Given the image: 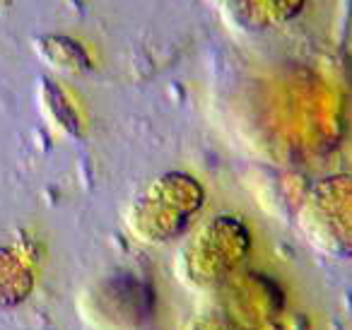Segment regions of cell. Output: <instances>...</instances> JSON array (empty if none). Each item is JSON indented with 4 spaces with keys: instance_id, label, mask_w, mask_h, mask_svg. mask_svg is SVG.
<instances>
[{
    "instance_id": "obj_1",
    "label": "cell",
    "mask_w": 352,
    "mask_h": 330,
    "mask_svg": "<svg viewBox=\"0 0 352 330\" xmlns=\"http://www.w3.org/2000/svg\"><path fill=\"white\" fill-rule=\"evenodd\" d=\"M206 205V188L186 171H164L147 179L131 195L123 222L145 246H164L182 239Z\"/></svg>"
},
{
    "instance_id": "obj_2",
    "label": "cell",
    "mask_w": 352,
    "mask_h": 330,
    "mask_svg": "<svg viewBox=\"0 0 352 330\" xmlns=\"http://www.w3.org/2000/svg\"><path fill=\"white\" fill-rule=\"evenodd\" d=\"M251 253V232L234 214H215L186 234L174 258L176 277L186 289L215 294Z\"/></svg>"
},
{
    "instance_id": "obj_3",
    "label": "cell",
    "mask_w": 352,
    "mask_h": 330,
    "mask_svg": "<svg viewBox=\"0 0 352 330\" xmlns=\"http://www.w3.org/2000/svg\"><path fill=\"white\" fill-rule=\"evenodd\" d=\"M297 227L314 251L352 258V174L314 184L297 212Z\"/></svg>"
},
{
    "instance_id": "obj_4",
    "label": "cell",
    "mask_w": 352,
    "mask_h": 330,
    "mask_svg": "<svg viewBox=\"0 0 352 330\" xmlns=\"http://www.w3.org/2000/svg\"><path fill=\"white\" fill-rule=\"evenodd\" d=\"M155 292L131 272L99 277L80 296V314L97 330H138L147 323Z\"/></svg>"
},
{
    "instance_id": "obj_5",
    "label": "cell",
    "mask_w": 352,
    "mask_h": 330,
    "mask_svg": "<svg viewBox=\"0 0 352 330\" xmlns=\"http://www.w3.org/2000/svg\"><path fill=\"white\" fill-rule=\"evenodd\" d=\"M32 49L41 63L60 75H85L92 70V58L85 46L65 34H39L32 39Z\"/></svg>"
},
{
    "instance_id": "obj_6",
    "label": "cell",
    "mask_w": 352,
    "mask_h": 330,
    "mask_svg": "<svg viewBox=\"0 0 352 330\" xmlns=\"http://www.w3.org/2000/svg\"><path fill=\"white\" fill-rule=\"evenodd\" d=\"M34 292V270L17 248L0 246V311L22 306Z\"/></svg>"
},
{
    "instance_id": "obj_7",
    "label": "cell",
    "mask_w": 352,
    "mask_h": 330,
    "mask_svg": "<svg viewBox=\"0 0 352 330\" xmlns=\"http://www.w3.org/2000/svg\"><path fill=\"white\" fill-rule=\"evenodd\" d=\"M36 102H39V109L44 113L46 123L56 133H60L65 138L80 135V116L60 85H56L49 78H41L39 87H36Z\"/></svg>"
},
{
    "instance_id": "obj_8",
    "label": "cell",
    "mask_w": 352,
    "mask_h": 330,
    "mask_svg": "<svg viewBox=\"0 0 352 330\" xmlns=\"http://www.w3.org/2000/svg\"><path fill=\"white\" fill-rule=\"evenodd\" d=\"M304 0H251L249 3V12L246 15H254L256 20L263 22H287L292 20L299 12Z\"/></svg>"
},
{
    "instance_id": "obj_9",
    "label": "cell",
    "mask_w": 352,
    "mask_h": 330,
    "mask_svg": "<svg viewBox=\"0 0 352 330\" xmlns=\"http://www.w3.org/2000/svg\"><path fill=\"white\" fill-rule=\"evenodd\" d=\"M186 330H258V328L244 323V320H236L234 316H230L227 311L215 309V311H206V314L196 316V318L188 323Z\"/></svg>"
},
{
    "instance_id": "obj_10",
    "label": "cell",
    "mask_w": 352,
    "mask_h": 330,
    "mask_svg": "<svg viewBox=\"0 0 352 330\" xmlns=\"http://www.w3.org/2000/svg\"><path fill=\"white\" fill-rule=\"evenodd\" d=\"M217 3V8H227V10H244V12H249V3L251 0H215Z\"/></svg>"
}]
</instances>
